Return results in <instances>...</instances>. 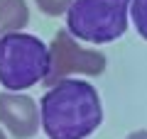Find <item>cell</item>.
<instances>
[{
	"label": "cell",
	"mask_w": 147,
	"mask_h": 139,
	"mask_svg": "<svg viewBox=\"0 0 147 139\" xmlns=\"http://www.w3.org/2000/svg\"><path fill=\"white\" fill-rule=\"evenodd\" d=\"M130 17L135 25L137 34L147 39V0H132L130 3Z\"/></svg>",
	"instance_id": "obj_7"
},
{
	"label": "cell",
	"mask_w": 147,
	"mask_h": 139,
	"mask_svg": "<svg viewBox=\"0 0 147 139\" xmlns=\"http://www.w3.org/2000/svg\"><path fill=\"white\" fill-rule=\"evenodd\" d=\"M37 7H39V12L47 17H59L64 15V12H69V7H71L74 0H34Z\"/></svg>",
	"instance_id": "obj_8"
},
{
	"label": "cell",
	"mask_w": 147,
	"mask_h": 139,
	"mask_svg": "<svg viewBox=\"0 0 147 139\" xmlns=\"http://www.w3.org/2000/svg\"><path fill=\"white\" fill-rule=\"evenodd\" d=\"M0 124L15 139H32L42 127V117L37 112V103L20 90L0 93Z\"/></svg>",
	"instance_id": "obj_5"
},
{
	"label": "cell",
	"mask_w": 147,
	"mask_h": 139,
	"mask_svg": "<svg viewBox=\"0 0 147 139\" xmlns=\"http://www.w3.org/2000/svg\"><path fill=\"white\" fill-rule=\"evenodd\" d=\"M105 59L103 51L96 49H84L76 44V37L69 29H61L54 34L49 44V73L44 78L47 86H54L61 78H69L74 73L81 76H100L105 71Z\"/></svg>",
	"instance_id": "obj_4"
},
{
	"label": "cell",
	"mask_w": 147,
	"mask_h": 139,
	"mask_svg": "<svg viewBox=\"0 0 147 139\" xmlns=\"http://www.w3.org/2000/svg\"><path fill=\"white\" fill-rule=\"evenodd\" d=\"M0 139H7V137H5V132H3V129H0Z\"/></svg>",
	"instance_id": "obj_10"
},
{
	"label": "cell",
	"mask_w": 147,
	"mask_h": 139,
	"mask_svg": "<svg viewBox=\"0 0 147 139\" xmlns=\"http://www.w3.org/2000/svg\"><path fill=\"white\" fill-rule=\"evenodd\" d=\"M125 139H147V129H137V132H132V134H127Z\"/></svg>",
	"instance_id": "obj_9"
},
{
	"label": "cell",
	"mask_w": 147,
	"mask_h": 139,
	"mask_svg": "<svg viewBox=\"0 0 147 139\" xmlns=\"http://www.w3.org/2000/svg\"><path fill=\"white\" fill-rule=\"evenodd\" d=\"M132 0H74L66 12V27L76 39L108 44L125 34Z\"/></svg>",
	"instance_id": "obj_3"
},
{
	"label": "cell",
	"mask_w": 147,
	"mask_h": 139,
	"mask_svg": "<svg viewBox=\"0 0 147 139\" xmlns=\"http://www.w3.org/2000/svg\"><path fill=\"white\" fill-rule=\"evenodd\" d=\"M49 73V46L39 37L7 32L0 37V86L27 90Z\"/></svg>",
	"instance_id": "obj_2"
},
{
	"label": "cell",
	"mask_w": 147,
	"mask_h": 139,
	"mask_svg": "<svg viewBox=\"0 0 147 139\" xmlns=\"http://www.w3.org/2000/svg\"><path fill=\"white\" fill-rule=\"evenodd\" d=\"M39 117L49 139H86L103 122L100 95L86 81L61 78L44 93Z\"/></svg>",
	"instance_id": "obj_1"
},
{
	"label": "cell",
	"mask_w": 147,
	"mask_h": 139,
	"mask_svg": "<svg viewBox=\"0 0 147 139\" xmlns=\"http://www.w3.org/2000/svg\"><path fill=\"white\" fill-rule=\"evenodd\" d=\"M30 22V7L25 0H0V37L20 32Z\"/></svg>",
	"instance_id": "obj_6"
}]
</instances>
